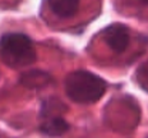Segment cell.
<instances>
[{"label":"cell","mask_w":148,"mask_h":138,"mask_svg":"<svg viewBox=\"0 0 148 138\" xmlns=\"http://www.w3.org/2000/svg\"><path fill=\"white\" fill-rule=\"evenodd\" d=\"M107 83L88 70H74L65 77V92L72 101L82 105L95 104L103 97Z\"/></svg>","instance_id":"obj_1"},{"label":"cell","mask_w":148,"mask_h":138,"mask_svg":"<svg viewBox=\"0 0 148 138\" xmlns=\"http://www.w3.org/2000/svg\"><path fill=\"white\" fill-rule=\"evenodd\" d=\"M69 130V123L63 116H55V118L45 119L40 124V132L45 136L50 137H60Z\"/></svg>","instance_id":"obj_5"},{"label":"cell","mask_w":148,"mask_h":138,"mask_svg":"<svg viewBox=\"0 0 148 138\" xmlns=\"http://www.w3.org/2000/svg\"><path fill=\"white\" fill-rule=\"evenodd\" d=\"M137 81L144 91L148 92V61L140 65L137 70Z\"/></svg>","instance_id":"obj_8"},{"label":"cell","mask_w":148,"mask_h":138,"mask_svg":"<svg viewBox=\"0 0 148 138\" xmlns=\"http://www.w3.org/2000/svg\"><path fill=\"white\" fill-rule=\"evenodd\" d=\"M50 10L60 18H70L77 14L79 9L78 0H50L47 1Z\"/></svg>","instance_id":"obj_6"},{"label":"cell","mask_w":148,"mask_h":138,"mask_svg":"<svg viewBox=\"0 0 148 138\" xmlns=\"http://www.w3.org/2000/svg\"><path fill=\"white\" fill-rule=\"evenodd\" d=\"M32 40L21 32H9L0 37V59L13 69L23 68L36 61Z\"/></svg>","instance_id":"obj_2"},{"label":"cell","mask_w":148,"mask_h":138,"mask_svg":"<svg viewBox=\"0 0 148 138\" xmlns=\"http://www.w3.org/2000/svg\"><path fill=\"white\" fill-rule=\"evenodd\" d=\"M0 138H1V137H0Z\"/></svg>","instance_id":"obj_9"},{"label":"cell","mask_w":148,"mask_h":138,"mask_svg":"<svg viewBox=\"0 0 148 138\" xmlns=\"http://www.w3.org/2000/svg\"><path fill=\"white\" fill-rule=\"evenodd\" d=\"M147 138H148V137H147Z\"/></svg>","instance_id":"obj_10"},{"label":"cell","mask_w":148,"mask_h":138,"mask_svg":"<svg viewBox=\"0 0 148 138\" xmlns=\"http://www.w3.org/2000/svg\"><path fill=\"white\" fill-rule=\"evenodd\" d=\"M66 110V106L60 100L51 97L42 102L41 110H40V118L41 120H45V119L55 118V116H63Z\"/></svg>","instance_id":"obj_7"},{"label":"cell","mask_w":148,"mask_h":138,"mask_svg":"<svg viewBox=\"0 0 148 138\" xmlns=\"http://www.w3.org/2000/svg\"><path fill=\"white\" fill-rule=\"evenodd\" d=\"M21 84H23L26 88L29 90H37V88H44L46 86L54 82V78L49 74V73L44 72V70H29L21 76L19 78Z\"/></svg>","instance_id":"obj_4"},{"label":"cell","mask_w":148,"mask_h":138,"mask_svg":"<svg viewBox=\"0 0 148 138\" xmlns=\"http://www.w3.org/2000/svg\"><path fill=\"white\" fill-rule=\"evenodd\" d=\"M130 31L123 23H111L103 30L102 36L107 46L115 54H123L128 49L130 41Z\"/></svg>","instance_id":"obj_3"}]
</instances>
